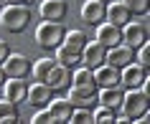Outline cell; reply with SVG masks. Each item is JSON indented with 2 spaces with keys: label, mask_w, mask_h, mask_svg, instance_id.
Returning a JSON list of instances; mask_svg holds the SVG:
<instances>
[{
  "label": "cell",
  "mask_w": 150,
  "mask_h": 124,
  "mask_svg": "<svg viewBox=\"0 0 150 124\" xmlns=\"http://www.w3.org/2000/svg\"><path fill=\"white\" fill-rule=\"evenodd\" d=\"M122 116H125L127 122H132V119H142V116L148 114V94L142 91V89H127V94H122Z\"/></svg>",
  "instance_id": "obj_1"
},
{
  "label": "cell",
  "mask_w": 150,
  "mask_h": 124,
  "mask_svg": "<svg viewBox=\"0 0 150 124\" xmlns=\"http://www.w3.org/2000/svg\"><path fill=\"white\" fill-rule=\"evenodd\" d=\"M28 20H31L28 5H8V8H3V13H0V23L10 33H21L28 25Z\"/></svg>",
  "instance_id": "obj_2"
},
{
  "label": "cell",
  "mask_w": 150,
  "mask_h": 124,
  "mask_svg": "<svg viewBox=\"0 0 150 124\" xmlns=\"http://www.w3.org/2000/svg\"><path fill=\"white\" fill-rule=\"evenodd\" d=\"M64 28L61 23H51V20H43V23L36 28V43L41 48H59L64 41Z\"/></svg>",
  "instance_id": "obj_3"
},
{
  "label": "cell",
  "mask_w": 150,
  "mask_h": 124,
  "mask_svg": "<svg viewBox=\"0 0 150 124\" xmlns=\"http://www.w3.org/2000/svg\"><path fill=\"white\" fill-rule=\"evenodd\" d=\"M132 61H135V53H132V48L125 46V43H120L115 48H107V56H104V63H110L115 69H125Z\"/></svg>",
  "instance_id": "obj_4"
},
{
  "label": "cell",
  "mask_w": 150,
  "mask_h": 124,
  "mask_svg": "<svg viewBox=\"0 0 150 124\" xmlns=\"http://www.w3.org/2000/svg\"><path fill=\"white\" fill-rule=\"evenodd\" d=\"M145 78H148V71L140 69L137 63H130L125 69H120V86H125V89H140Z\"/></svg>",
  "instance_id": "obj_5"
},
{
  "label": "cell",
  "mask_w": 150,
  "mask_h": 124,
  "mask_svg": "<svg viewBox=\"0 0 150 124\" xmlns=\"http://www.w3.org/2000/svg\"><path fill=\"white\" fill-rule=\"evenodd\" d=\"M122 43L130 48H140L142 43H148V28L142 23H127L122 25Z\"/></svg>",
  "instance_id": "obj_6"
},
{
  "label": "cell",
  "mask_w": 150,
  "mask_h": 124,
  "mask_svg": "<svg viewBox=\"0 0 150 124\" xmlns=\"http://www.w3.org/2000/svg\"><path fill=\"white\" fill-rule=\"evenodd\" d=\"M71 81H74V89H76V91H81L84 96H87V99H92V96L97 94V81H94V71H92V69H87V66L76 71Z\"/></svg>",
  "instance_id": "obj_7"
},
{
  "label": "cell",
  "mask_w": 150,
  "mask_h": 124,
  "mask_svg": "<svg viewBox=\"0 0 150 124\" xmlns=\"http://www.w3.org/2000/svg\"><path fill=\"white\" fill-rule=\"evenodd\" d=\"M97 43H102L104 48H115L122 43V28H117V25L112 23H99L97 25Z\"/></svg>",
  "instance_id": "obj_8"
},
{
  "label": "cell",
  "mask_w": 150,
  "mask_h": 124,
  "mask_svg": "<svg viewBox=\"0 0 150 124\" xmlns=\"http://www.w3.org/2000/svg\"><path fill=\"white\" fill-rule=\"evenodd\" d=\"M3 71H5L8 78H25V74L31 71V66H28V58H25V56L10 53L8 58H5V63H3Z\"/></svg>",
  "instance_id": "obj_9"
},
{
  "label": "cell",
  "mask_w": 150,
  "mask_h": 124,
  "mask_svg": "<svg viewBox=\"0 0 150 124\" xmlns=\"http://www.w3.org/2000/svg\"><path fill=\"white\" fill-rule=\"evenodd\" d=\"M104 15H107V5L102 0H87L81 5V20L89 25H99L104 23Z\"/></svg>",
  "instance_id": "obj_10"
},
{
  "label": "cell",
  "mask_w": 150,
  "mask_h": 124,
  "mask_svg": "<svg viewBox=\"0 0 150 124\" xmlns=\"http://www.w3.org/2000/svg\"><path fill=\"white\" fill-rule=\"evenodd\" d=\"M104 56H107V48L94 41V43H87V46H84V51H81V63H84L87 69L94 71V69H99L104 63Z\"/></svg>",
  "instance_id": "obj_11"
},
{
  "label": "cell",
  "mask_w": 150,
  "mask_h": 124,
  "mask_svg": "<svg viewBox=\"0 0 150 124\" xmlns=\"http://www.w3.org/2000/svg\"><path fill=\"white\" fill-rule=\"evenodd\" d=\"M94 81L97 89H115V86H120V69L102 63L99 69H94Z\"/></svg>",
  "instance_id": "obj_12"
},
{
  "label": "cell",
  "mask_w": 150,
  "mask_h": 124,
  "mask_svg": "<svg viewBox=\"0 0 150 124\" xmlns=\"http://www.w3.org/2000/svg\"><path fill=\"white\" fill-rule=\"evenodd\" d=\"M51 86H46V84H41V81H36L33 86H28V104L31 106H36V109H43V106H48V101H51Z\"/></svg>",
  "instance_id": "obj_13"
},
{
  "label": "cell",
  "mask_w": 150,
  "mask_h": 124,
  "mask_svg": "<svg viewBox=\"0 0 150 124\" xmlns=\"http://www.w3.org/2000/svg\"><path fill=\"white\" fill-rule=\"evenodd\" d=\"M3 99L13 101V104L28 99V86L23 84V78H10V81H5L3 84Z\"/></svg>",
  "instance_id": "obj_14"
},
{
  "label": "cell",
  "mask_w": 150,
  "mask_h": 124,
  "mask_svg": "<svg viewBox=\"0 0 150 124\" xmlns=\"http://www.w3.org/2000/svg\"><path fill=\"white\" fill-rule=\"evenodd\" d=\"M66 15V0H43L41 3V18L43 20H51V23H59Z\"/></svg>",
  "instance_id": "obj_15"
},
{
  "label": "cell",
  "mask_w": 150,
  "mask_h": 124,
  "mask_svg": "<svg viewBox=\"0 0 150 124\" xmlns=\"http://www.w3.org/2000/svg\"><path fill=\"white\" fill-rule=\"evenodd\" d=\"M48 111H51V116H54V122H71V111H74V106H71L69 99H51L48 101Z\"/></svg>",
  "instance_id": "obj_16"
},
{
  "label": "cell",
  "mask_w": 150,
  "mask_h": 124,
  "mask_svg": "<svg viewBox=\"0 0 150 124\" xmlns=\"http://www.w3.org/2000/svg\"><path fill=\"white\" fill-rule=\"evenodd\" d=\"M104 20L112 25H117V28H122V25L130 23V10L122 5V3H112V5H107V15H104Z\"/></svg>",
  "instance_id": "obj_17"
},
{
  "label": "cell",
  "mask_w": 150,
  "mask_h": 124,
  "mask_svg": "<svg viewBox=\"0 0 150 124\" xmlns=\"http://www.w3.org/2000/svg\"><path fill=\"white\" fill-rule=\"evenodd\" d=\"M99 104L104 109H110V111L120 109V104H122V89L120 86H115V89H102L99 91Z\"/></svg>",
  "instance_id": "obj_18"
},
{
  "label": "cell",
  "mask_w": 150,
  "mask_h": 124,
  "mask_svg": "<svg viewBox=\"0 0 150 124\" xmlns=\"http://www.w3.org/2000/svg\"><path fill=\"white\" fill-rule=\"evenodd\" d=\"M89 41H87V36L81 31H69L66 36H64V41H61V46H66L69 51H74V53H79L81 56V51H84V46H87Z\"/></svg>",
  "instance_id": "obj_19"
},
{
  "label": "cell",
  "mask_w": 150,
  "mask_h": 124,
  "mask_svg": "<svg viewBox=\"0 0 150 124\" xmlns=\"http://www.w3.org/2000/svg\"><path fill=\"white\" fill-rule=\"evenodd\" d=\"M56 69V58H38L36 66H33V81H41L46 84V78L51 76V71Z\"/></svg>",
  "instance_id": "obj_20"
},
{
  "label": "cell",
  "mask_w": 150,
  "mask_h": 124,
  "mask_svg": "<svg viewBox=\"0 0 150 124\" xmlns=\"http://www.w3.org/2000/svg\"><path fill=\"white\" fill-rule=\"evenodd\" d=\"M56 63H59V66H66V69H71V66L81 63V56H79V53H74V51H69L66 46H59V48H56Z\"/></svg>",
  "instance_id": "obj_21"
},
{
  "label": "cell",
  "mask_w": 150,
  "mask_h": 124,
  "mask_svg": "<svg viewBox=\"0 0 150 124\" xmlns=\"http://www.w3.org/2000/svg\"><path fill=\"white\" fill-rule=\"evenodd\" d=\"M64 84H69V69L56 63V69L51 71V76L46 78V86H51V89H61Z\"/></svg>",
  "instance_id": "obj_22"
},
{
  "label": "cell",
  "mask_w": 150,
  "mask_h": 124,
  "mask_svg": "<svg viewBox=\"0 0 150 124\" xmlns=\"http://www.w3.org/2000/svg\"><path fill=\"white\" fill-rule=\"evenodd\" d=\"M18 119V111H16V104L8 99L0 101V124H13Z\"/></svg>",
  "instance_id": "obj_23"
},
{
  "label": "cell",
  "mask_w": 150,
  "mask_h": 124,
  "mask_svg": "<svg viewBox=\"0 0 150 124\" xmlns=\"http://www.w3.org/2000/svg\"><path fill=\"white\" fill-rule=\"evenodd\" d=\"M69 124H94V116H92V111H87L84 106H79V109L71 111V122Z\"/></svg>",
  "instance_id": "obj_24"
},
{
  "label": "cell",
  "mask_w": 150,
  "mask_h": 124,
  "mask_svg": "<svg viewBox=\"0 0 150 124\" xmlns=\"http://www.w3.org/2000/svg\"><path fill=\"white\" fill-rule=\"evenodd\" d=\"M122 5H125L130 13H148V0H122Z\"/></svg>",
  "instance_id": "obj_25"
},
{
  "label": "cell",
  "mask_w": 150,
  "mask_h": 124,
  "mask_svg": "<svg viewBox=\"0 0 150 124\" xmlns=\"http://www.w3.org/2000/svg\"><path fill=\"white\" fill-rule=\"evenodd\" d=\"M92 116H94V124H110V122H115V111H110V109H104V106H99Z\"/></svg>",
  "instance_id": "obj_26"
},
{
  "label": "cell",
  "mask_w": 150,
  "mask_h": 124,
  "mask_svg": "<svg viewBox=\"0 0 150 124\" xmlns=\"http://www.w3.org/2000/svg\"><path fill=\"white\" fill-rule=\"evenodd\" d=\"M31 122H33V124H56V122H54V116H51V111H48V106L38 109V111L33 114Z\"/></svg>",
  "instance_id": "obj_27"
},
{
  "label": "cell",
  "mask_w": 150,
  "mask_h": 124,
  "mask_svg": "<svg viewBox=\"0 0 150 124\" xmlns=\"http://www.w3.org/2000/svg\"><path fill=\"white\" fill-rule=\"evenodd\" d=\"M137 66H140V69H145V71H150V43H142V46H140Z\"/></svg>",
  "instance_id": "obj_28"
},
{
  "label": "cell",
  "mask_w": 150,
  "mask_h": 124,
  "mask_svg": "<svg viewBox=\"0 0 150 124\" xmlns=\"http://www.w3.org/2000/svg\"><path fill=\"white\" fill-rule=\"evenodd\" d=\"M66 99H69L71 101V106H74V109H79V106H84V104H87V96H84V94H81V91H76V89H74V86H71V91H69V96H66Z\"/></svg>",
  "instance_id": "obj_29"
},
{
  "label": "cell",
  "mask_w": 150,
  "mask_h": 124,
  "mask_svg": "<svg viewBox=\"0 0 150 124\" xmlns=\"http://www.w3.org/2000/svg\"><path fill=\"white\" fill-rule=\"evenodd\" d=\"M8 56H10V48H8V43H5V41H0V66L5 63V58H8Z\"/></svg>",
  "instance_id": "obj_30"
},
{
  "label": "cell",
  "mask_w": 150,
  "mask_h": 124,
  "mask_svg": "<svg viewBox=\"0 0 150 124\" xmlns=\"http://www.w3.org/2000/svg\"><path fill=\"white\" fill-rule=\"evenodd\" d=\"M8 5H31V3H36V0H5Z\"/></svg>",
  "instance_id": "obj_31"
},
{
  "label": "cell",
  "mask_w": 150,
  "mask_h": 124,
  "mask_svg": "<svg viewBox=\"0 0 150 124\" xmlns=\"http://www.w3.org/2000/svg\"><path fill=\"white\" fill-rule=\"evenodd\" d=\"M5 78H8V76H5V71H3V66H0V89H3V84H5Z\"/></svg>",
  "instance_id": "obj_32"
},
{
  "label": "cell",
  "mask_w": 150,
  "mask_h": 124,
  "mask_svg": "<svg viewBox=\"0 0 150 124\" xmlns=\"http://www.w3.org/2000/svg\"><path fill=\"white\" fill-rule=\"evenodd\" d=\"M102 3H107V0H102Z\"/></svg>",
  "instance_id": "obj_33"
}]
</instances>
